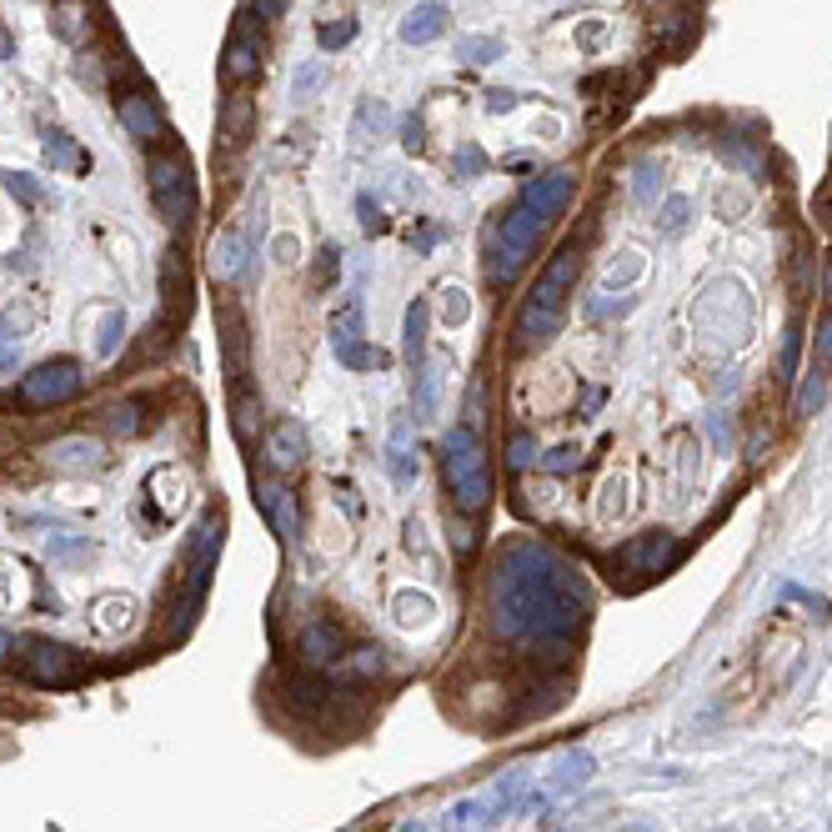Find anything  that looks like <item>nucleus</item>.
Masks as SVG:
<instances>
[{
  "label": "nucleus",
  "mask_w": 832,
  "mask_h": 832,
  "mask_svg": "<svg viewBox=\"0 0 832 832\" xmlns=\"http://www.w3.org/2000/svg\"><path fill=\"white\" fill-rule=\"evenodd\" d=\"M587 622V592L567 557L542 542H512L492 572V627L527 652L567 647Z\"/></svg>",
  "instance_id": "1"
},
{
  "label": "nucleus",
  "mask_w": 832,
  "mask_h": 832,
  "mask_svg": "<svg viewBox=\"0 0 832 832\" xmlns=\"http://www.w3.org/2000/svg\"><path fill=\"white\" fill-rule=\"evenodd\" d=\"M577 271H582L577 241L557 246L552 261H547V271L537 276L532 296L522 301V311H517V321H512V336H517L522 346H542V341H552V336L562 331V321H567V296H572V286H577Z\"/></svg>",
  "instance_id": "2"
},
{
  "label": "nucleus",
  "mask_w": 832,
  "mask_h": 832,
  "mask_svg": "<svg viewBox=\"0 0 832 832\" xmlns=\"http://www.w3.org/2000/svg\"><path fill=\"white\" fill-rule=\"evenodd\" d=\"M442 472H447V492L462 512H482L492 502V467H487V447L472 422L452 427L442 437Z\"/></svg>",
  "instance_id": "3"
},
{
  "label": "nucleus",
  "mask_w": 832,
  "mask_h": 832,
  "mask_svg": "<svg viewBox=\"0 0 832 832\" xmlns=\"http://www.w3.org/2000/svg\"><path fill=\"white\" fill-rule=\"evenodd\" d=\"M542 226H547V221H542L532 206H522V201L502 216V226H497V256L487 261V281H492V286H512V281L522 276V266H527L532 251H537Z\"/></svg>",
  "instance_id": "4"
},
{
  "label": "nucleus",
  "mask_w": 832,
  "mask_h": 832,
  "mask_svg": "<svg viewBox=\"0 0 832 832\" xmlns=\"http://www.w3.org/2000/svg\"><path fill=\"white\" fill-rule=\"evenodd\" d=\"M146 176H151V196H156V211L166 221H191L196 216V186H191V171L181 156H166L156 151L146 161Z\"/></svg>",
  "instance_id": "5"
},
{
  "label": "nucleus",
  "mask_w": 832,
  "mask_h": 832,
  "mask_svg": "<svg viewBox=\"0 0 832 832\" xmlns=\"http://www.w3.org/2000/svg\"><path fill=\"white\" fill-rule=\"evenodd\" d=\"M16 652H26L21 667H26L36 682H46V687H71V682L81 677L76 652H71V647H56V642H46V637H26V642H16Z\"/></svg>",
  "instance_id": "6"
},
{
  "label": "nucleus",
  "mask_w": 832,
  "mask_h": 832,
  "mask_svg": "<svg viewBox=\"0 0 832 832\" xmlns=\"http://www.w3.org/2000/svg\"><path fill=\"white\" fill-rule=\"evenodd\" d=\"M76 391H81V366L76 361H46L21 381L26 406H56V401H71Z\"/></svg>",
  "instance_id": "7"
},
{
  "label": "nucleus",
  "mask_w": 832,
  "mask_h": 832,
  "mask_svg": "<svg viewBox=\"0 0 832 832\" xmlns=\"http://www.w3.org/2000/svg\"><path fill=\"white\" fill-rule=\"evenodd\" d=\"M677 562V542L667 537V532H647V537H637V542H627L622 552H617V567L627 572V577H657V572H667Z\"/></svg>",
  "instance_id": "8"
},
{
  "label": "nucleus",
  "mask_w": 832,
  "mask_h": 832,
  "mask_svg": "<svg viewBox=\"0 0 832 832\" xmlns=\"http://www.w3.org/2000/svg\"><path fill=\"white\" fill-rule=\"evenodd\" d=\"M572 196H577V176H572V171H552V176L527 181L517 201H522V206H532L542 221H552V216H562V211L572 206Z\"/></svg>",
  "instance_id": "9"
},
{
  "label": "nucleus",
  "mask_w": 832,
  "mask_h": 832,
  "mask_svg": "<svg viewBox=\"0 0 832 832\" xmlns=\"http://www.w3.org/2000/svg\"><path fill=\"white\" fill-rule=\"evenodd\" d=\"M256 507H261V517L276 527L281 542L296 537V527H301V507H296V492H291V487H281L276 477H256Z\"/></svg>",
  "instance_id": "10"
},
{
  "label": "nucleus",
  "mask_w": 832,
  "mask_h": 832,
  "mask_svg": "<svg viewBox=\"0 0 832 832\" xmlns=\"http://www.w3.org/2000/svg\"><path fill=\"white\" fill-rule=\"evenodd\" d=\"M46 462H51L56 472H66V477H91V472L106 462V452H101L96 437H61V442L46 447Z\"/></svg>",
  "instance_id": "11"
},
{
  "label": "nucleus",
  "mask_w": 832,
  "mask_h": 832,
  "mask_svg": "<svg viewBox=\"0 0 832 832\" xmlns=\"http://www.w3.org/2000/svg\"><path fill=\"white\" fill-rule=\"evenodd\" d=\"M266 462L276 472H301V462H306V432H301L296 416H281V422L266 432Z\"/></svg>",
  "instance_id": "12"
},
{
  "label": "nucleus",
  "mask_w": 832,
  "mask_h": 832,
  "mask_svg": "<svg viewBox=\"0 0 832 832\" xmlns=\"http://www.w3.org/2000/svg\"><path fill=\"white\" fill-rule=\"evenodd\" d=\"M116 111H121V126H126L136 141H146V146H151V141H161V131H166V126H161V111L151 106V96H136V91H131V96H121V106H116Z\"/></svg>",
  "instance_id": "13"
},
{
  "label": "nucleus",
  "mask_w": 832,
  "mask_h": 832,
  "mask_svg": "<svg viewBox=\"0 0 832 832\" xmlns=\"http://www.w3.org/2000/svg\"><path fill=\"white\" fill-rule=\"evenodd\" d=\"M251 131H256V101L241 96V91L226 96V101H221V146L236 151V146H246Z\"/></svg>",
  "instance_id": "14"
},
{
  "label": "nucleus",
  "mask_w": 832,
  "mask_h": 832,
  "mask_svg": "<svg viewBox=\"0 0 832 832\" xmlns=\"http://www.w3.org/2000/svg\"><path fill=\"white\" fill-rule=\"evenodd\" d=\"M592 772H597V757L587 752V747H567L557 762H552V792H577V787H587L592 782Z\"/></svg>",
  "instance_id": "15"
},
{
  "label": "nucleus",
  "mask_w": 832,
  "mask_h": 832,
  "mask_svg": "<svg viewBox=\"0 0 832 832\" xmlns=\"http://www.w3.org/2000/svg\"><path fill=\"white\" fill-rule=\"evenodd\" d=\"M221 71H226L231 81H251V76L261 71V41H256L251 31H236V36L226 41V56H221Z\"/></svg>",
  "instance_id": "16"
},
{
  "label": "nucleus",
  "mask_w": 832,
  "mask_h": 832,
  "mask_svg": "<svg viewBox=\"0 0 832 832\" xmlns=\"http://www.w3.org/2000/svg\"><path fill=\"white\" fill-rule=\"evenodd\" d=\"M246 261H251V251H246V241H241L236 231H226V236H216V241H211L206 266H211V276H216V281H236V276L246 271Z\"/></svg>",
  "instance_id": "17"
},
{
  "label": "nucleus",
  "mask_w": 832,
  "mask_h": 832,
  "mask_svg": "<svg viewBox=\"0 0 832 832\" xmlns=\"http://www.w3.org/2000/svg\"><path fill=\"white\" fill-rule=\"evenodd\" d=\"M386 472H391V482H396V487H411V482H416V472H422V462H416V452H411V432H406V422H396V432H391V447H386Z\"/></svg>",
  "instance_id": "18"
},
{
  "label": "nucleus",
  "mask_w": 832,
  "mask_h": 832,
  "mask_svg": "<svg viewBox=\"0 0 832 832\" xmlns=\"http://www.w3.org/2000/svg\"><path fill=\"white\" fill-rule=\"evenodd\" d=\"M301 657H306V667L336 662V657H341V632H336L331 622H311V627L301 632Z\"/></svg>",
  "instance_id": "19"
},
{
  "label": "nucleus",
  "mask_w": 832,
  "mask_h": 832,
  "mask_svg": "<svg viewBox=\"0 0 832 832\" xmlns=\"http://www.w3.org/2000/svg\"><path fill=\"white\" fill-rule=\"evenodd\" d=\"M447 31V6H416L406 21H401V41L406 46H427Z\"/></svg>",
  "instance_id": "20"
},
{
  "label": "nucleus",
  "mask_w": 832,
  "mask_h": 832,
  "mask_svg": "<svg viewBox=\"0 0 832 832\" xmlns=\"http://www.w3.org/2000/svg\"><path fill=\"white\" fill-rule=\"evenodd\" d=\"M406 361H411V376L427 366V301L406 306Z\"/></svg>",
  "instance_id": "21"
},
{
  "label": "nucleus",
  "mask_w": 832,
  "mask_h": 832,
  "mask_svg": "<svg viewBox=\"0 0 832 832\" xmlns=\"http://www.w3.org/2000/svg\"><path fill=\"white\" fill-rule=\"evenodd\" d=\"M492 822H497V812H492L487 797H467V802H457V807L447 812V832H482V827H492Z\"/></svg>",
  "instance_id": "22"
},
{
  "label": "nucleus",
  "mask_w": 832,
  "mask_h": 832,
  "mask_svg": "<svg viewBox=\"0 0 832 832\" xmlns=\"http://www.w3.org/2000/svg\"><path fill=\"white\" fill-rule=\"evenodd\" d=\"M56 36H61V41H71V46H81V41L91 36V16H86L81 0H66V6L56 11Z\"/></svg>",
  "instance_id": "23"
},
{
  "label": "nucleus",
  "mask_w": 832,
  "mask_h": 832,
  "mask_svg": "<svg viewBox=\"0 0 832 832\" xmlns=\"http://www.w3.org/2000/svg\"><path fill=\"white\" fill-rule=\"evenodd\" d=\"M51 557L56 562H86L91 557V537H81V532H71V527H51Z\"/></svg>",
  "instance_id": "24"
},
{
  "label": "nucleus",
  "mask_w": 832,
  "mask_h": 832,
  "mask_svg": "<svg viewBox=\"0 0 832 832\" xmlns=\"http://www.w3.org/2000/svg\"><path fill=\"white\" fill-rule=\"evenodd\" d=\"M356 341H361V301L341 306V316L331 321V346H336V351H351Z\"/></svg>",
  "instance_id": "25"
},
{
  "label": "nucleus",
  "mask_w": 832,
  "mask_h": 832,
  "mask_svg": "<svg viewBox=\"0 0 832 832\" xmlns=\"http://www.w3.org/2000/svg\"><path fill=\"white\" fill-rule=\"evenodd\" d=\"M812 371H822L832 381V306L817 316V336H812Z\"/></svg>",
  "instance_id": "26"
},
{
  "label": "nucleus",
  "mask_w": 832,
  "mask_h": 832,
  "mask_svg": "<svg viewBox=\"0 0 832 832\" xmlns=\"http://www.w3.org/2000/svg\"><path fill=\"white\" fill-rule=\"evenodd\" d=\"M111 437H136L141 432V406L136 401H116L111 411H106V422H101Z\"/></svg>",
  "instance_id": "27"
},
{
  "label": "nucleus",
  "mask_w": 832,
  "mask_h": 832,
  "mask_svg": "<svg viewBox=\"0 0 832 832\" xmlns=\"http://www.w3.org/2000/svg\"><path fill=\"white\" fill-rule=\"evenodd\" d=\"M231 411H236V437L251 442V432H256V422H261V401H256L251 391H236V396H231Z\"/></svg>",
  "instance_id": "28"
},
{
  "label": "nucleus",
  "mask_w": 832,
  "mask_h": 832,
  "mask_svg": "<svg viewBox=\"0 0 832 832\" xmlns=\"http://www.w3.org/2000/svg\"><path fill=\"white\" fill-rule=\"evenodd\" d=\"M336 361H341V366H351V371H381L391 356H386V351H376V346H366V341H356L351 351H336Z\"/></svg>",
  "instance_id": "29"
},
{
  "label": "nucleus",
  "mask_w": 832,
  "mask_h": 832,
  "mask_svg": "<svg viewBox=\"0 0 832 832\" xmlns=\"http://www.w3.org/2000/svg\"><path fill=\"white\" fill-rule=\"evenodd\" d=\"M457 56L472 61V66H487V61L502 56V41H492V36H467V41H457Z\"/></svg>",
  "instance_id": "30"
},
{
  "label": "nucleus",
  "mask_w": 832,
  "mask_h": 832,
  "mask_svg": "<svg viewBox=\"0 0 832 832\" xmlns=\"http://www.w3.org/2000/svg\"><path fill=\"white\" fill-rule=\"evenodd\" d=\"M316 41H321V51L351 46V41H356V21H351V16H346V21H326V26H316Z\"/></svg>",
  "instance_id": "31"
},
{
  "label": "nucleus",
  "mask_w": 832,
  "mask_h": 832,
  "mask_svg": "<svg viewBox=\"0 0 832 832\" xmlns=\"http://www.w3.org/2000/svg\"><path fill=\"white\" fill-rule=\"evenodd\" d=\"M532 462H537V437H532V432H517V437L507 442V467H512V472H527Z\"/></svg>",
  "instance_id": "32"
},
{
  "label": "nucleus",
  "mask_w": 832,
  "mask_h": 832,
  "mask_svg": "<svg viewBox=\"0 0 832 832\" xmlns=\"http://www.w3.org/2000/svg\"><path fill=\"white\" fill-rule=\"evenodd\" d=\"M121 341H126V316H121V311H106V321H101V356H116Z\"/></svg>",
  "instance_id": "33"
},
{
  "label": "nucleus",
  "mask_w": 832,
  "mask_h": 832,
  "mask_svg": "<svg viewBox=\"0 0 832 832\" xmlns=\"http://www.w3.org/2000/svg\"><path fill=\"white\" fill-rule=\"evenodd\" d=\"M46 156H51L56 166H76V171L86 166V161H81V151H76V146H71L61 131H51V136H46Z\"/></svg>",
  "instance_id": "34"
},
{
  "label": "nucleus",
  "mask_w": 832,
  "mask_h": 832,
  "mask_svg": "<svg viewBox=\"0 0 832 832\" xmlns=\"http://www.w3.org/2000/svg\"><path fill=\"white\" fill-rule=\"evenodd\" d=\"M582 467V452L577 447H557L552 457H542V472H552V477H567V472H577Z\"/></svg>",
  "instance_id": "35"
},
{
  "label": "nucleus",
  "mask_w": 832,
  "mask_h": 832,
  "mask_svg": "<svg viewBox=\"0 0 832 832\" xmlns=\"http://www.w3.org/2000/svg\"><path fill=\"white\" fill-rule=\"evenodd\" d=\"M396 612H401V622L411 627V622H427V617H432V602H427V597H411V592H406V597H396Z\"/></svg>",
  "instance_id": "36"
},
{
  "label": "nucleus",
  "mask_w": 832,
  "mask_h": 832,
  "mask_svg": "<svg viewBox=\"0 0 832 832\" xmlns=\"http://www.w3.org/2000/svg\"><path fill=\"white\" fill-rule=\"evenodd\" d=\"M336 271H341V246H336V241H326V246H321V256H316V286H326Z\"/></svg>",
  "instance_id": "37"
},
{
  "label": "nucleus",
  "mask_w": 832,
  "mask_h": 832,
  "mask_svg": "<svg viewBox=\"0 0 832 832\" xmlns=\"http://www.w3.org/2000/svg\"><path fill=\"white\" fill-rule=\"evenodd\" d=\"M381 667H386V652H381V647H361V652L351 657V672H356V677H376Z\"/></svg>",
  "instance_id": "38"
},
{
  "label": "nucleus",
  "mask_w": 832,
  "mask_h": 832,
  "mask_svg": "<svg viewBox=\"0 0 832 832\" xmlns=\"http://www.w3.org/2000/svg\"><path fill=\"white\" fill-rule=\"evenodd\" d=\"M467 316H472V301H467V291H462V286H452V291H447V321H452V326H462Z\"/></svg>",
  "instance_id": "39"
},
{
  "label": "nucleus",
  "mask_w": 832,
  "mask_h": 832,
  "mask_svg": "<svg viewBox=\"0 0 832 832\" xmlns=\"http://www.w3.org/2000/svg\"><path fill=\"white\" fill-rule=\"evenodd\" d=\"M251 11H256L261 21H276V16L286 11V0H251Z\"/></svg>",
  "instance_id": "40"
},
{
  "label": "nucleus",
  "mask_w": 832,
  "mask_h": 832,
  "mask_svg": "<svg viewBox=\"0 0 832 832\" xmlns=\"http://www.w3.org/2000/svg\"><path fill=\"white\" fill-rule=\"evenodd\" d=\"M316 81H321V66H316V61H311V66H301V71H296V91H301V96H306V91H311V86H316Z\"/></svg>",
  "instance_id": "41"
},
{
  "label": "nucleus",
  "mask_w": 832,
  "mask_h": 832,
  "mask_svg": "<svg viewBox=\"0 0 832 832\" xmlns=\"http://www.w3.org/2000/svg\"><path fill=\"white\" fill-rule=\"evenodd\" d=\"M16 366V346H6V336H0V371H11Z\"/></svg>",
  "instance_id": "42"
},
{
  "label": "nucleus",
  "mask_w": 832,
  "mask_h": 832,
  "mask_svg": "<svg viewBox=\"0 0 832 832\" xmlns=\"http://www.w3.org/2000/svg\"><path fill=\"white\" fill-rule=\"evenodd\" d=\"M11 652H16V637H11V632H0V657H11Z\"/></svg>",
  "instance_id": "43"
},
{
  "label": "nucleus",
  "mask_w": 832,
  "mask_h": 832,
  "mask_svg": "<svg viewBox=\"0 0 832 832\" xmlns=\"http://www.w3.org/2000/svg\"><path fill=\"white\" fill-rule=\"evenodd\" d=\"M396 832H427V827H422V822H401Z\"/></svg>",
  "instance_id": "44"
},
{
  "label": "nucleus",
  "mask_w": 832,
  "mask_h": 832,
  "mask_svg": "<svg viewBox=\"0 0 832 832\" xmlns=\"http://www.w3.org/2000/svg\"><path fill=\"white\" fill-rule=\"evenodd\" d=\"M627 832H652V827H627Z\"/></svg>",
  "instance_id": "45"
},
{
  "label": "nucleus",
  "mask_w": 832,
  "mask_h": 832,
  "mask_svg": "<svg viewBox=\"0 0 832 832\" xmlns=\"http://www.w3.org/2000/svg\"><path fill=\"white\" fill-rule=\"evenodd\" d=\"M722 832H727V827H722Z\"/></svg>",
  "instance_id": "46"
}]
</instances>
